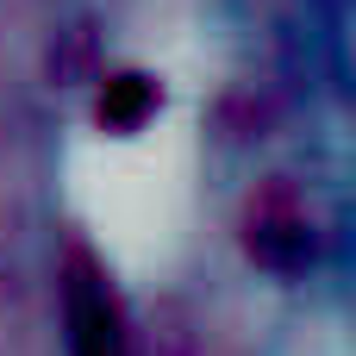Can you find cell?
Wrapping results in <instances>:
<instances>
[{
    "mask_svg": "<svg viewBox=\"0 0 356 356\" xmlns=\"http://www.w3.org/2000/svg\"><path fill=\"white\" fill-rule=\"evenodd\" d=\"M69 332H75V356H125L119 300L88 257H75V269H69Z\"/></svg>",
    "mask_w": 356,
    "mask_h": 356,
    "instance_id": "6da1fadb",
    "label": "cell"
}]
</instances>
